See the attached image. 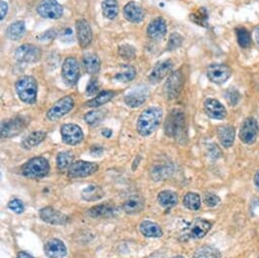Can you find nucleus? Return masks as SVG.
<instances>
[{
  "instance_id": "18",
  "label": "nucleus",
  "mask_w": 259,
  "mask_h": 258,
  "mask_svg": "<svg viewBox=\"0 0 259 258\" xmlns=\"http://www.w3.org/2000/svg\"><path fill=\"white\" fill-rule=\"evenodd\" d=\"M204 112L210 118L222 120L227 116V109L221 102L216 99H206L204 102Z\"/></svg>"
},
{
  "instance_id": "39",
  "label": "nucleus",
  "mask_w": 259,
  "mask_h": 258,
  "mask_svg": "<svg viewBox=\"0 0 259 258\" xmlns=\"http://www.w3.org/2000/svg\"><path fill=\"white\" fill-rule=\"evenodd\" d=\"M136 76V70L132 66H125V70L122 72H118L114 76V79L121 83H129L135 79Z\"/></svg>"
},
{
  "instance_id": "8",
  "label": "nucleus",
  "mask_w": 259,
  "mask_h": 258,
  "mask_svg": "<svg viewBox=\"0 0 259 258\" xmlns=\"http://www.w3.org/2000/svg\"><path fill=\"white\" fill-rule=\"evenodd\" d=\"M80 64L74 57H67L63 62L61 75L66 85L72 86H75L80 80Z\"/></svg>"
},
{
  "instance_id": "10",
  "label": "nucleus",
  "mask_w": 259,
  "mask_h": 258,
  "mask_svg": "<svg viewBox=\"0 0 259 258\" xmlns=\"http://www.w3.org/2000/svg\"><path fill=\"white\" fill-rule=\"evenodd\" d=\"M99 170V166L96 163H90L86 161H76L69 167L67 176L70 179L85 178L95 174Z\"/></svg>"
},
{
  "instance_id": "49",
  "label": "nucleus",
  "mask_w": 259,
  "mask_h": 258,
  "mask_svg": "<svg viewBox=\"0 0 259 258\" xmlns=\"http://www.w3.org/2000/svg\"><path fill=\"white\" fill-rule=\"evenodd\" d=\"M209 150H210V154L214 158H219L222 156L221 150H219L216 145H211L209 148Z\"/></svg>"
},
{
  "instance_id": "26",
  "label": "nucleus",
  "mask_w": 259,
  "mask_h": 258,
  "mask_svg": "<svg viewBox=\"0 0 259 258\" xmlns=\"http://www.w3.org/2000/svg\"><path fill=\"white\" fill-rule=\"evenodd\" d=\"M146 206L145 199L140 197V196H133L127 199L123 205H122V210L129 215H135L139 214L140 212L144 211Z\"/></svg>"
},
{
  "instance_id": "33",
  "label": "nucleus",
  "mask_w": 259,
  "mask_h": 258,
  "mask_svg": "<svg viewBox=\"0 0 259 258\" xmlns=\"http://www.w3.org/2000/svg\"><path fill=\"white\" fill-rule=\"evenodd\" d=\"M158 202L163 208H171L178 203V194L171 190L161 191L158 194Z\"/></svg>"
},
{
  "instance_id": "25",
  "label": "nucleus",
  "mask_w": 259,
  "mask_h": 258,
  "mask_svg": "<svg viewBox=\"0 0 259 258\" xmlns=\"http://www.w3.org/2000/svg\"><path fill=\"white\" fill-rule=\"evenodd\" d=\"M139 231L147 238H161L163 236L162 228L151 221H142L139 225Z\"/></svg>"
},
{
  "instance_id": "37",
  "label": "nucleus",
  "mask_w": 259,
  "mask_h": 258,
  "mask_svg": "<svg viewBox=\"0 0 259 258\" xmlns=\"http://www.w3.org/2000/svg\"><path fill=\"white\" fill-rule=\"evenodd\" d=\"M73 162V154L70 151H61L57 154L56 164L59 171L69 169Z\"/></svg>"
},
{
  "instance_id": "30",
  "label": "nucleus",
  "mask_w": 259,
  "mask_h": 258,
  "mask_svg": "<svg viewBox=\"0 0 259 258\" xmlns=\"http://www.w3.org/2000/svg\"><path fill=\"white\" fill-rule=\"evenodd\" d=\"M116 214L114 206L109 204H100L89 209L87 215L92 217H111Z\"/></svg>"
},
{
  "instance_id": "21",
  "label": "nucleus",
  "mask_w": 259,
  "mask_h": 258,
  "mask_svg": "<svg viewBox=\"0 0 259 258\" xmlns=\"http://www.w3.org/2000/svg\"><path fill=\"white\" fill-rule=\"evenodd\" d=\"M212 229V223L204 218H196L189 227V236L193 239H201Z\"/></svg>"
},
{
  "instance_id": "1",
  "label": "nucleus",
  "mask_w": 259,
  "mask_h": 258,
  "mask_svg": "<svg viewBox=\"0 0 259 258\" xmlns=\"http://www.w3.org/2000/svg\"><path fill=\"white\" fill-rule=\"evenodd\" d=\"M163 118V111L159 107H150L142 112L137 120V131L141 136L151 135L157 129Z\"/></svg>"
},
{
  "instance_id": "4",
  "label": "nucleus",
  "mask_w": 259,
  "mask_h": 258,
  "mask_svg": "<svg viewBox=\"0 0 259 258\" xmlns=\"http://www.w3.org/2000/svg\"><path fill=\"white\" fill-rule=\"evenodd\" d=\"M22 175L31 179H41L50 172L49 162L43 157H35L22 166Z\"/></svg>"
},
{
  "instance_id": "48",
  "label": "nucleus",
  "mask_w": 259,
  "mask_h": 258,
  "mask_svg": "<svg viewBox=\"0 0 259 258\" xmlns=\"http://www.w3.org/2000/svg\"><path fill=\"white\" fill-rule=\"evenodd\" d=\"M60 40L62 42H72L73 41V32L70 28L63 30L60 34Z\"/></svg>"
},
{
  "instance_id": "14",
  "label": "nucleus",
  "mask_w": 259,
  "mask_h": 258,
  "mask_svg": "<svg viewBox=\"0 0 259 258\" xmlns=\"http://www.w3.org/2000/svg\"><path fill=\"white\" fill-rule=\"evenodd\" d=\"M61 136L63 143L69 146H76L83 141L84 131L79 125L68 123L61 127Z\"/></svg>"
},
{
  "instance_id": "47",
  "label": "nucleus",
  "mask_w": 259,
  "mask_h": 258,
  "mask_svg": "<svg viewBox=\"0 0 259 258\" xmlns=\"http://www.w3.org/2000/svg\"><path fill=\"white\" fill-rule=\"evenodd\" d=\"M227 99L229 101V103L231 104V106H236L238 104V102L240 101V94L237 91H229L227 94Z\"/></svg>"
},
{
  "instance_id": "11",
  "label": "nucleus",
  "mask_w": 259,
  "mask_h": 258,
  "mask_svg": "<svg viewBox=\"0 0 259 258\" xmlns=\"http://www.w3.org/2000/svg\"><path fill=\"white\" fill-rule=\"evenodd\" d=\"M41 49L33 44H23L20 46L15 52L16 59L23 63H35L41 59Z\"/></svg>"
},
{
  "instance_id": "40",
  "label": "nucleus",
  "mask_w": 259,
  "mask_h": 258,
  "mask_svg": "<svg viewBox=\"0 0 259 258\" xmlns=\"http://www.w3.org/2000/svg\"><path fill=\"white\" fill-rule=\"evenodd\" d=\"M104 117H105V113H104V111L93 110L85 115V121L89 125L95 126V125L100 124Z\"/></svg>"
},
{
  "instance_id": "41",
  "label": "nucleus",
  "mask_w": 259,
  "mask_h": 258,
  "mask_svg": "<svg viewBox=\"0 0 259 258\" xmlns=\"http://www.w3.org/2000/svg\"><path fill=\"white\" fill-rule=\"evenodd\" d=\"M190 19L195 23L202 25V27H206L209 16H207L206 9L204 7H200L196 12H193V14L190 15Z\"/></svg>"
},
{
  "instance_id": "54",
  "label": "nucleus",
  "mask_w": 259,
  "mask_h": 258,
  "mask_svg": "<svg viewBox=\"0 0 259 258\" xmlns=\"http://www.w3.org/2000/svg\"><path fill=\"white\" fill-rule=\"evenodd\" d=\"M255 37H256V41H257V44L259 45V28L256 30V33H255Z\"/></svg>"
},
{
  "instance_id": "32",
  "label": "nucleus",
  "mask_w": 259,
  "mask_h": 258,
  "mask_svg": "<svg viewBox=\"0 0 259 258\" xmlns=\"http://www.w3.org/2000/svg\"><path fill=\"white\" fill-rule=\"evenodd\" d=\"M116 93L113 91H103L98 94V96L92 100H89L86 103V106L90 108H98L100 106L105 105L106 103L110 102L114 97Z\"/></svg>"
},
{
  "instance_id": "13",
  "label": "nucleus",
  "mask_w": 259,
  "mask_h": 258,
  "mask_svg": "<svg viewBox=\"0 0 259 258\" xmlns=\"http://www.w3.org/2000/svg\"><path fill=\"white\" fill-rule=\"evenodd\" d=\"M207 79L216 85H222L226 83L232 75V69L221 63H214L207 67Z\"/></svg>"
},
{
  "instance_id": "23",
  "label": "nucleus",
  "mask_w": 259,
  "mask_h": 258,
  "mask_svg": "<svg viewBox=\"0 0 259 258\" xmlns=\"http://www.w3.org/2000/svg\"><path fill=\"white\" fill-rule=\"evenodd\" d=\"M217 137L221 145L226 148L230 149L235 143V127L232 125H222L217 127Z\"/></svg>"
},
{
  "instance_id": "44",
  "label": "nucleus",
  "mask_w": 259,
  "mask_h": 258,
  "mask_svg": "<svg viewBox=\"0 0 259 258\" xmlns=\"http://www.w3.org/2000/svg\"><path fill=\"white\" fill-rule=\"evenodd\" d=\"M203 202L205 203V205L209 206V208H215V206L218 205L219 202H221V198L216 194H215V193L207 192L204 194Z\"/></svg>"
},
{
  "instance_id": "7",
  "label": "nucleus",
  "mask_w": 259,
  "mask_h": 258,
  "mask_svg": "<svg viewBox=\"0 0 259 258\" xmlns=\"http://www.w3.org/2000/svg\"><path fill=\"white\" fill-rule=\"evenodd\" d=\"M74 107V100L71 96H65L58 100L55 104L52 106L46 116L48 120L50 121H56L63 117L64 115L69 113Z\"/></svg>"
},
{
  "instance_id": "46",
  "label": "nucleus",
  "mask_w": 259,
  "mask_h": 258,
  "mask_svg": "<svg viewBox=\"0 0 259 258\" xmlns=\"http://www.w3.org/2000/svg\"><path fill=\"white\" fill-rule=\"evenodd\" d=\"M98 91H99V83H98V80L92 79V80L89 81V83L87 84V86H86V94H87L88 96H93Z\"/></svg>"
},
{
  "instance_id": "19",
  "label": "nucleus",
  "mask_w": 259,
  "mask_h": 258,
  "mask_svg": "<svg viewBox=\"0 0 259 258\" xmlns=\"http://www.w3.org/2000/svg\"><path fill=\"white\" fill-rule=\"evenodd\" d=\"M149 98V89L146 86L137 87L130 93H128L125 98V104L130 108H138L142 106L147 102Z\"/></svg>"
},
{
  "instance_id": "20",
  "label": "nucleus",
  "mask_w": 259,
  "mask_h": 258,
  "mask_svg": "<svg viewBox=\"0 0 259 258\" xmlns=\"http://www.w3.org/2000/svg\"><path fill=\"white\" fill-rule=\"evenodd\" d=\"M44 250L48 258H64L67 254L65 245L61 240L56 238L48 240L45 244Z\"/></svg>"
},
{
  "instance_id": "43",
  "label": "nucleus",
  "mask_w": 259,
  "mask_h": 258,
  "mask_svg": "<svg viewBox=\"0 0 259 258\" xmlns=\"http://www.w3.org/2000/svg\"><path fill=\"white\" fill-rule=\"evenodd\" d=\"M183 43V37L178 33H172L169 38V42H168L167 49L169 51H173L179 48Z\"/></svg>"
},
{
  "instance_id": "17",
  "label": "nucleus",
  "mask_w": 259,
  "mask_h": 258,
  "mask_svg": "<svg viewBox=\"0 0 259 258\" xmlns=\"http://www.w3.org/2000/svg\"><path fill=\"white\" fill-rule=\"evenodd\" d=\"M173 65L174 64L170 59L157 63L149 75V81L151 84L160 83L166 76H169L172 73Z\"/></svg>"
},
{
  "instance_id": "51",
  "label": "nucleus",
  "mask_w": 259,
  "mask_h": 258,
  "mask_svg": "<svg viewBox=\"0 0 259 258\" xmlns=\"http://www.w3.org/2000/svg\"><path fill=\"white\" fill-rule=\"evenodd\" d=\"M102 135H104L105 137L109 138V137H111V135H112V130H111V129H109V128L104 129V130L102 131Z\"/></svg>"
},
{
  "instance_id": "38",
  "label": "nucleus",
  "mask_w": 259,
  "mask_h": 258,
  "mask_svg": "<svg viewBox=\"0 0 259 258\" xmlns=\"http://www.w3.org/2000/svg\"><path fill=\"white\" fill-rule=\"evenodd\" d=\"M236 36H237V41L241 48L247 49L251 46V35L249 31L244 28L240 27L236 29Z\"/></svg>"
},
{
  "instance_id": "28",
  "label": "nucleus",
  "mask_w": 259,
  "mask_h": 258,
  "mask_svg": "<svg viewBox=\"0 0 259 258\" xmlns=\"http://www.w3.org/2000/svg\"><path fill=\"white\" fill-rule=\"evenodd\" d=\"M83 65L87 73L97 74L101 69V60L98 55L94 53H87L83 57Z\"/></svg>"
},
{
  "instance_id": "16",
  "label": "nucleus",
  "mask_w": 259,
  "mask_h": 258,
  "mask_svg": "<svg viewBox=\"0 0 259 258\" xmlns=\"http://www.w3.org/2000/svg\"><path fill=\"white\" fill-rule=\"evenodd\" d=\"M75 29L77 40H79L81 48L86 49L93 41V32L90 29L89 23L84 19L77 20L75 22Z\"/></svg>"
},
{
  "instance_id": "29",
  "label": "nucleus",
  "mask_w": 259,
  "mask_h": 258,
  "mask_svg": "<svg viewBox=\"0 0 259 258\" xmlns=\"http://www.w3.org/2000/svg\"><path fill=\"white\" fill-rule=\"evenodd\" d=\"M105 195L103 188L96 184H90L82 191V197L86 201H97Z\"/></svg>"
},
{
  "instance_id": "3",
  "label": "nucleus",
  "mask_w": 259,
  "mask_h": 258,
  "mask_svg": "<svg viewBox=\"0 0 259 258\" xmlns=\"http://www.w3.org/2000/svg\"><path fill=\"white\" fill-rule=\"evenodd\" d=\"M185 115L180 110H173L165 121V132L173 138H184L185 135Z\"/></svg>"
},
{
  "instance_id": "5",
  "label": "nucleus",
  "mask_w": 259,
  "mask_h": 258,
  "mask_svg": "<svg viewBox=\"0 0 259 258\" xmlns=\"http://www.w3.org/2000/svg\"><path fill=\"white\" fill-rule=\"evenodd\" d=\"M184 86V76L181 70L173 71L164 86V92L168 100L177 99Z\"/></svg>"
},
{
  "instance_id": "24",
  "label": "nucleus",
  "mask_w": 259,
  "mask_h": 258,
  "mask_svg": "<svg viewBox=\"0 0 259 258\" xmlns=\"http://www.w3.org/2000/svg\"><path fill=\"white\" fill-rule=\"evenodd\" d=\"M123 15L128 22H134V23H138V22H142V20H144L146 17L145 10L142 9V7H140L137 3L133 2V1L127 3L124 6Z\"/></svg>"
},
{
  "instance_id": "2",
  "label": "nucleus",
  "mask_w": 259,
  "mask_h": 258,
  "mask_svg": "<svg viewBox=\"0 0 259 258\" xmlns=\"http://www.w3.org/2000/svg\"><path fill=\"white\" fill-rule=\"evenodd\" d=\"M16 89L19 98L27 104H35L38 95V84L35 77L30 75L22 76L16 83Z\"/></svg>"
},
{
  "instance_id": "9",
  "label": "nucleus",
  "mask_w": 259,
  "mask_h": 258,
  "mask_svg": "<svg viewBox=\"0 0 259 258\" xmlns=\"http://www.w3.org/2000/svg\"><path fill=\"white\" fill-rule=\"evenodd\" d=\"M259 134V125L255 118H246L240 128L239 137L245 145H253Z\"/></svg>"
},
{
  "instance_id": "52",
  "label": "nucleus",
  "mask_w": 259,
  "mask_h": 258,
  "mask_svg": "<svg viewBox=\"0 0 259 258\" xmlns=\"http://www.w3.org/2000/svg\"><path fill=\"white\" fill-rule=\"evenodd\" d=\"M18 258H34L31 254L24 252V251H22L18 254Z\"/></svg>"
},
{
  "instance_id": "35",
  "label": "nucleus",
  "mask_w": 259,
  "mask_h": 258,
  "mask_svg": "<svg viewBox=\"0 0 259 258\" xmlns=\"http://www.w3.org/2000/svg\"><path fill=\"white\" fill-rule=\"evenodd\" d=\"M183 205L186 209L197 212L201 208V198L195 192H188L183 198Z\"/></svg>"
},
{
  "instance_id": "45",
  "label": "nucleus",
  "mask_w": 259,
  "mask_h": 258,
  "mask_svg": "<svg viewBox=\"0 0 259 258\" xmlns=\"http://www.w3.org/2000/svg\"><path fill=\"white\" fill-rule=\"evenodd\" d=\"M8 209L16 214H22L24 210V206H23V203L21 199L14 198V199L9 200Z\"/></svg>"
},
{
  "instance_id": "15",
  "label": "nucleus",
  "mask_w": 259,
  "mask_h": 258,
  "mask_svg": "<svg viewBox=\"0 0 259 258\" xmlns=\"http://www.w3.org/2000/svg\"><path fill=\"white\" fill-rule=\"evenodd\" d=\"M39 215L43 222L50 225H65L69 222V217L66 215L56 211L51 206H46V208L40 210Z\"/></svg>"
},
{
  "instance_id": "42",
  "label": "nucleus",
  "mask_w": 259,
  "mask_h": 258,
  "mask_svg": "<svg viewBox=\"0 0 259 258\" xmlns=\"http://www.w3.org/2000/svg\"><path fill=\"white\" fill-rule=\"evenodd\" d=\"M118 53L119 55L125 59V60H133L136 56V51H135V48L131 45H128V44H124V45H121L119 46V49H118Z\"/></svg>"
},
{
  "instance_id": "31",
  "label": "nucleus",
  "mask_w": 259,
  "mask_h": 258,
  "mask_svg": "<svg viewBox=\"0 0 259 258\" xmlns=\"http://www.w3.org/2000/svg\"><path fill=\"white\" fill-rule=\"evenodd\" d=\"M25 33V23L22 21L12 22L6 30V37L11 41H19Z\"/></svg>"
},
{
  "instance_id": "34",
  "label": "nucleus",
  "mask_w": 259,
  "mask_h": 258,
  "mask_svg": "<svg viewBox=\"0 0 259 258\" xmlns=\"http://www.w3.org/2000/svg\"><path fill=\"white\" fill-rule=\"evenodd\" d=\"M103 15L108 20H114L119 14V5L116 0H104L102 2Z\"/></svg>"
},
{
  "instance_id": "22",
  "label": "nucleus",
  "mask_w": 259,
  "mask_h": 258,
  "mask_svg": "<svg viewBox=\"0 0 259 258\" xmlns=\"http://www.w3.org/2000/svg\"><path fill=\"white\" fill-rule=\"evenodd\" d=\"M148 36L152 40H161L167 34V23L163 18H157L150 22L147 29Z\"/></svg>"
},
{
  "instance_id": "55",
  "label": "nucleus",
  "mask_w": 259,
  "mask_h": 258,
  "mask_svg": "<svg viewBox=\"0 0 259 258\" xmlns=\"http://www.w3.org/2000/svg\"><path fill=\"white\" fill-rule=\"evenodd\" d=\"M171 258H184L183 256H181V255H176V256H173Z\"/></svg>"
},
{
  "instance_id": "36",
  "label": "nucleus",
  "mask_w": 259,
  "mask_h": 258,
  "mask_svg": "<svg viewBox=\"0 0 259 258\" xmlns=\"http://www.w3.org/2000/svg\"><path fill=\"white\" fill-rule=\"evenodd\" d=\"M192 258H222V254L213 246H201L194 252Z\"/></svg>"
},
{
  "instance_id": "12",
  "label": "nucleus",
  "mask_w": 259,
  "mask_h": 258,
  "mask_svg": "<svg viewBox=\"0 0 259 258\" xmlns=\"http://www.w3.org/2000/svg\"><path fill=\"white\" fill-rule=\"evenodd\" d=\"M39 16L49 20H58L63 16V7L57 0H43L37 6Z\"/></svg>"
},
{
  "instance_id": "27",
  "label": "nucleus",
  "mask_w": 259,
  "mask_h": 258,
  "mask_svg": "<svg viewBox=\"0 0 259 258\" xmlns=\"http://www.w3.org/2000/svg\"><path fill=\"white\" fill-rule=\"evenodd\" d=\"M47 133L45 131H33L25 136L22 141V147L25 150H31L40 145L45 140Z\"/></svg>"
},
{
  "instance_id": "6",
  "label": "nucleus",
  "mask_w": 259,
  "mask_h": 258,
  "mask_svg": "<svg viewBox=\"0 0 259 258\" xmlns=\"http://www.w3.org/2000/svg\"><path fill=\"white\" fill-rule=\"evenodd\" d=\"M28 123L29 119L24 116H17V117L4 120L1 123V136L3 138H10L19 135L28 126Z\"/></svg>"
},
{
  "instance_id": "53",
  "label": "nucleus",
  "mask_w": 259,
  "mask_h": 258,
  "mask_svg": "<svg viewBox=\"0 0 259 258\" xmlns=\"http://www.w3.org/2000/svg\"><path fill=\"white\" fill-rule=\"evenodd\" d=\"M254 184L257 187V189L259 190V170L254 175Z\"/></svg>"
},
{
  "instance_id": "50",
  "label": "nucleus",
  "mask_w": 259,
  "mask_h": 258,
  "mask_svg": "<svg viewBox=\"0 0 259 258\" xmlns=\"http://www.w3.org/2000/svg\"><path fill=\"white\" fill-rule=\"evenodd\" d=\"M7 11H8V4L5 1H3V0H1V2H0V19L3 20L7 15Z\"/></svg>"
}]
</instances>
